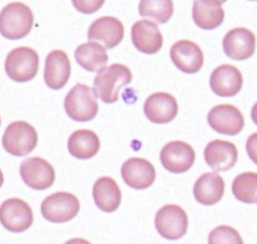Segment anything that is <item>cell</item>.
Wrapping results in <instances>:
<instances>
[{"instance_id": "obj_6", "label": "cell", "mask_w": 257, "mask_h": 244, "mask_svg": "<svg viewBox=\"0 0 257 244\" xmlns=\"http://www.w3.org/2000/svg\"><path fill=\"white\" fill-rule=\"evenodd\" d=\"M80 210V202L71 193L57 192L50 195L41 204L44 218L54 223H63L74 218Z\"/></svg>"}, {"instance_id": "obj_28", "label": "cell", "mask_w": 257, "mask_h": 244, "mask_svg": "<svg viewBox=\"0 0 257 244\" xmlns=\"http://www.w3.org/2000/svg\"><path fill=\"white\" fill-rule=\"evenodd\" d=\"M209 243H243L238 232L228 225H221L213 229L209 235Z\"/></svg>"}, {"instance_id": "obj_13", "label": "cell", "mask_w": 257, "mask_h": 244, "mask_svg": "<svg viewBox=\"0 0 257 244\" xmlns=\"http://www.w3.org/2000/svg\"><path fill=\"white\" fill-rule=\"evenodd\" d=\"M170 55L175 67L184 73H198L204 65L202 50L190 40L177 41L172 46Z\"/></svg>"}, {"instance_id": "obj_10", "label": "cell", "mask_w": 257, "mask_h": 244, "mask_svg": "<svg viewBox=\"0 0 257 244\" xmlns=\"http://www.w3.org/2000/svg\"><path fill=\"white\" fill-rule=\"evenodd\" d=\"M1 224L8 231L21 233L28 230L34 221V215L26 201L9 199L1 204Z\"/></svg>"}, {"instance_id": "obj_19", "label": "cell", "mask_w": 257, "mask_h": 244, "mask_svg": "<svg viewBox=\"0 0 257 244\" xmlns=\"http://www.w3.org/2000/svg\"><path fill=\"white\" fill-rule=\"evenodd\" d=\"M71 77V62L63 51L55 50L46 57L44 81L47 86L58 91L64 88Z\"/></svg>"}, {"instance_id": "obj_12", "label": "cell", "mask_w": 257, "mask_h": 244, "mask_svg": "<svg viewBox=\"0 0 257 244\" xmlns=\"http://www.w3.org/2000/svg\"><path fill=\"white\" fill-rule=\"evenodd\" d=\"M222 46L225 55L230 59L244 61L254 55L256 38L248 29L235 28L226 34Z\"/></svg>"}, {"instance_id": "obj_33", "label": "cell", "mask_w": 257, "mask_h": 244, "mask_svg": "<svg viewBox=\"0 0 257 244\" xmlns=\"http://www.w3.org/2000/svg\"><path fill=\"white\" fill-rule=\"evenodd\" d=\"M248 1H257V0H248Z\"/></svg>"}, {"instance_id": "obj_14", "label": "cell", "mask_w": 257, "mask_h": 244, "mask_svg": "<svg viewBox=\"0 0 257 244\" xmlns=\"http://www.w3.org/2000/svg\"><path fill=\"white\" fill-rule=\"evenodd\" d=\"M132 41L138 52L156 55L163 46V36L155 22L142 19L132 27Z\"/></svg>"}, {"instance_id": "obj_15", "label": "cell", "mask_w": 257, "mask_h": 244, "mask_svg": "<svg viewBox=\"0 0 257 244\" xmlns=\"http://www.w3.org/2000/svg\"><path fill=\"white\" fill-rule=\"evenodd\" d=\"M144 114L154 124L164 125L174 121L178 113L175 97L166 92H156L148 97L144 104Z\"/></svg>"}, {"instance_id": "obj_18", "label": "cell", "mask_w": 257, "mask_h": 244, "mask_svg": "<svg viewBox=\"0 0 257 244\" xmlns=\"http://www.w3.org/2000/svg\"><path fill=\"white\" fill-rule=\"evenodd\" d=\"M124 38V26L119 19L103 17L93 21L88 31L89 41L101 42L110 50L119 45Z\"/></svg>"}, {"instance_id": "obj_17", "label": "cell", "mask_w": 257, "mask_h": 244, "mask_svg": "<svg viewBox=\"0 0 257 244\" xmlns=\"http://www.w3.org/2000/svg\"><path fill=\"white\" fill-rule=\"evenodd\" d=\"M210 87L219 97H233L242 90V73L234 66L221 65L211 73Z\"/></svg>"}, {"instance_id": "obj_9", "label": "cell", "mask_w": 257, "mask_h": 244, "mask_svg": "<svg viewBox=\"0 0 257 244\" xmlns=\"http://www.w3.org/2000/svg\"><path fill=\"white\" fill-rule=\"evenodd\" d=\"M20 176L30 188L38 191L50 188L55 180L52 164L39 157L24 160L20 165Z\"/></svg>"}, {"instance_id": "obj_24", "label": "cell", "mask_w": 257, "mask_h": 244, "mask_svg": "<svg viewBox=\"0 0 257 244\" xmlns=\"http://www.w3.org/2000/svg\"><path fill=\"white\" fill-rule=\"evenodd\" d=\"M106 48L98 42L90 41L78 46L74 53L77 64L88 72H99L106 67L109 60Z\"/></svg>"}, {"instance_id": "obj_11", "label": "cell", "mask_w": 257, "mask_h": 244, "mask_svg": "<svg viewBox=\"0 0 257 244\" xmlns=\"http://www.w3.org/2000/svg\"><path fill=\"white\" fill-rule=\"evenodd\" d=\"M160 161L166 170L181 174L190 170L195 161L193 147L182 141L170 142L160 152Z\"/></svg>"}, {"instance_id": "obj_27", "label": "cell", "mask_w": 257, "mask_h": 244, "mask_svg": "<svg viewBox=\"0 0 257 244\" xmlns=\"http://www.w3.org/2000/svg\"><path fill=\"white\" fill-rule=\"evenodd\" d=\"M142 18L154 19L158 24H166L174 15L173 0H140L138 6Z\"/></svg>"}, {"instance_id": "obj_31", "label": "cell", "mask_w": 257, "mask_h": 244, "mask_svg": "<svg viewBox=\"0 0 257 244\" xmlns=\"http://www.w3.org/2000/svg\"><path fill=\"white\" fill-rule=\"evenodd\" d=\"M250 116H251L252 122L257 126V102L254 104V106L252 107V109H251Z\"/></svg>"}, {"instance_id": "obj_1", "label": "cell", "mask_w": 257, "mask_h": 244, "mask_svg": "<svg viewBox=\"0 0 257 244\" xmlns=\"http://www.w3.org/2000/svg\"><path fill=\"white\" fill-rule=\"evenodd\" d=\"M133 80V74L127 66L112 64L99 72L93 81V90L96 96L106 104H112L118 100L122 87Z\"/></svg>"}, {"instance_id": "obj_16", "label": "cell", "mask_w": 257, "mask_h": 244, "mask_svg": "<svg viewBox=\"0 0 257 244\" xmlns=\"http://www.w3.org/2000/svg\"><path fill=\"white\" fill-rule=\"evenodd\" d=\"M123 181L130 187L137 190L147 189L156 181L154 165L142 158H131L121 167Z\"/></svg>"}, {"instance_id": "obj_23", "label": "cell", "mask_w": 257, "mask_h": 244, "mask_svg": "<svg viewBox=\"0 0 257 244\" xmlns=\"http://www.w3.org/2000/svg\"><path fill=\"white\" fill-rule=\"evenodd\" d=\"M92 197L96 206L106 213L114 212L121 203V191L110 177H102L95 181Z\"/></svg>"}, {"instance_id": "obj_8", "label": "cell", "mask_w": 257, "mask_h": 244, "mask_svg": "<svg viewBox=\"0 0 257 244\" xmlns=\"http://www.w3.org/2000/svg\"><path fill=\"white\" fill-rule=\"evenodd\" d=\"M207 120L212 130L223 135H237L245 126L241 111L236 107L228 104L212 108L208 113Z\"/></svg>"}, {"instance_id": "obj_26", "label": "cell", "mask_w": 257, "mask_h": 244, "mask_svg": "<svg viewBox=\"0 0 257 244\" xmlns=\"http://www.w3.org/2000/svg\"><path fill=\"white\" fill-rule=\"evenodd\" d=\"M231 190L234 198L244 203H257V173L244 172L232 181Z\"/></svg>"}, {"instance_id": "obj_3", "label": "cell", "mask_w": 257, "mask_h": 244, "mask_svg": "<svg viewBox=\"0 0 257 244\" xmlns=\"http://www.w3.org/2000/svg\"><path fill=\"white\" fill-rule=\"evenodd\" d=\"M64 108L67 115L75 122L91 121L98 112L95 91L84 84H76L65 97Z\"/></svg>"}, {"instance_id": "obj_4", "label": "cell", "mask_w": 257, "mask_h": 244, "mask_svg": "<svg viewBox=\"0 0 257 244\" xmlns=\"http://www.w3.org/2000/svg\"><path fill=\"white\" fill-rule=\"evenodd\" d=\"M39 68L37 52L29 47H19L10 52L5 61V72L10 79L18 83L33 80Z\"/></svg>"}, {"instance_id": "obj_25", "label": "cell", "mask_w": 257, "mask_h": 244, "mask_svg": "<svg viewBox=\"0 0 257 244\" xmlns=\"http://www.w3.org/2000/svg\"><path fill=\"white\" fill-rule=\"evenodd\" d=\"M100 148L98 136L92 130L80 129L74 131L68 141V150L78 160H89L94 157Z\"/></svg>"}, {"instance_id": "obj_21", "label": "cell", "mask_w": 257, "mask_h": 244, "mask_svg": "<svg viewBox=\"0 0 257 244\" xmlns=\"http://www.w3.org/2000/svg\"><path fill=\"white\" fill-rule=\"evenodd\" d=\"M225 192V182L217 172H208L200 176L193 186V195L197 202L211 206L220 201Z\"/></svg>"}, {"instance_id": "obj_20", "label": "cell", "mask_w": 257, "mask_h": 244, "mask_svg": "<svg viewBox=\"0 0 257 244\" xmlns=\"http://www.w3.org/2000/svg\"><path fill=\"white\" fill-rule=\"evenodd\" d=\"M237 158L236 146L228 141H211L204 150V159L214 171L230 170L235 165Z\"/></svg>"}, {"instance_id": "obj_5", "label": "cell", "mask_w": 257, "mask_h": 244, "mask_svg": "<svg viewBox=\"0 0 257 244\" xmlns=\"http://www.w3.org/2000/svg\"><path fill=\"white\" fill-rule=\"evenodd\" d=\"M2 145L11 155L26 156L37 146V130L26 122H14L6 128L2 138Z\"/></svg>"}, {"instance_id": "obj_7", "label": "cell", "mask_w": 257, "mask_h": 244, "mask_svg": "<svg viewBox=\"0 0 257 244\" xmlns=\"http://www.w3.org/2000/svg\"><path fill=\"white\" fill-rule=\"evenodd\" d=\"M155 224L158 234L169 240H176L186 235L189 219L182 208L168 204L156 213Z\"/></svg>"}, {"instance_id": "obj_29", "label": "cell", "mask_w": 257, "mask_h": 244, "mask_svg": "<svg viewBox=\"0 0 257 244\" xmlns=\"http://www.w3.org/2000/svg\"><path fill=\"white\" fill-rule=\"evenodd\" d=\"M74 9L84 15H92L101 9L105 0H72Z\"/></svg>"}, {"instance_id": "obj_22", "label": "cell", "mask_w": 257, "mask_h": 244, "mask_svg": "<svg viewBox=\"0 0 257 244\" xmlns=\"http://www.w3.org/2000/svg\"><path fill=\"white\" fill-rule=\"evenodd\" d=\"M225 19V12L219 0L193 1V19L196 26L211 31L219 27Z\"/></svg>"}, {"instance_id": "obj_2", "label": "cell", "mask_w": 257, "mask_h": 244, "mask_svg": "<svg viewBox=\"0 0 257 244\" xmlns=\"http://www.w3.org/2000/svg\"><path fill=\"white\" fill-rule=\"evenodd\" d=\"M33 25V12L21 2L10 3L1 11L0 30L6 39L19 40L27 37Z\"/></svg>"}, {"instance_id": "obj_32", "label": "cell", "mask_w": 257, "mask_h": 244, "mask_svg": "<svg viewBox=\"0 0 257 244\" xmlns=\"http://www.w3.org/2000/svg\"><path fill=\"white\" fill-rule=\"evenodd\" d=\"M219 1H220L221 3H222V4H224V3H226V2H227V1H228V0H219Z\"/></svg>"}, {"instance_id": "obj_30", "label": "cell", "mask_w": 257, "mask_h": 244, "mask_svg": "<svg viewBox=\"0 0 257 244\" xmlns=\"http://www.w3.org/2000/svg\"><path fill=\"white\" fill-rule=\"evenodd\" d=\"M246 149L249 159L257 165V133H253L248 137Z\"/></svg>"}]
</instances>
